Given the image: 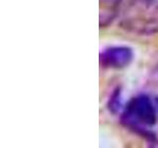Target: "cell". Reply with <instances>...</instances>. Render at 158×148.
Segmentation results:
<instances>
[{"label": "cell", "mask_w": 158, "mask_h": 148, "mask_svg": "<svg viewBox=\"0 0 158 148\" xmlns=\"http://www.w3.org/2000/svg\"><path fill=\"white\" fill-rule=\"evenodd\" d=\"M121 27L137 35L158 33V0H131L123 13Z\"/></svg>", "instance_id": "cell-1"}, {"label": "cell", "mask_w": 158, "mask_h": 148, "mask_svg": "<svg viewBox=\"0 0 158 148\" xmlns=\"http://www.w3.org/2000/svg\"><path fill=\"white\" fill-rule=\"evenodd\" d=\"M121 120L126 126L144 136L152 137L147 127H151L156 123V110L147 96L138 95L127 103Z\"/></svg>", "instance_id": "cell-2"}, {"label": "cell", "mask_w": 158, "mask_h": 148, "mask_svg": "<svg viewBox=\"0 0 158 148\" xmlns=\"http://www.w3.org/2000/svg\"><path fill=\"white\" fill-rule=\"evenodd\" d=\"M132 59L133 51L128 47H111L100 53V64L105 68H123L127 66Z\"/></svg>", "instance_id": "cell-3"}, {"label": "cell", "mask_w": 158, "mask_h": 148, "mask_svg": "<svg viewBox=\"0 0 158 148\" xmlns=\"http://www.w3.org/2000/svg\"><path fill=\"white\" fill-rule=\"evenodd\" d=\"M123 0H99V25L100 27H107L110 25L120 10Z\"/></svg>", "instance_id": "cell-4"}, {"label": "cell", "mask_w": 158, "mask_h": 148, "mask_svg": "<svg viewBox=\"0 0 158 148\" xmlns=\"http://www.w3.org/2000/svg\"><path fill=\"white\" fill-rule=\"evenodd\" d=\"M121 89L120 88H117L114 93L112 94V96L110 98L108 103V106H109V110L112 111L114 113H116L118 110H120V107H121Z\"/></svg>", "instance_id": "cell-5"}]
</instances>
